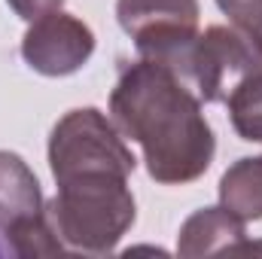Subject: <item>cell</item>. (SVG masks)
<instances>
[{
	"label": "cell",
	"instance_id": "8",
	"mask_svg": "<svg viewBox=\"0 0 262 259\" xmlns=\"http://www.w3.org/2000/svg\"><path fill=\"white\" fill-rule=\"evenodd\" d=\"M244 220L229 213L223 204L220 207H201L195 210L177 235V253L186 259L210 256V253H238L241 244L247 241Z\"/></svg>",
	"mask_w": 262,
	"mask_h": 259
},
{
	"label": "cell",
	"instance_id": "2",
	"mask_svg": "<svg viewBox=\"0 0 262 259\" xmlns=\"http://www.w3.org/2000/svg\"><path fill=\"white\" fill-rule=\"evenodd\" d=\"M46 217L64 247L110 253L134 226L137 207L128 177L89 174L58 183V195L46 204Z\"/></svg>",
	"mask_w": 262,
	"mask_h": 259
},
{
	"label": "cell",
	"instance_id": "4",
	"mask_svg": "<svg viewBox=\"0 0 262 259\" xmlns=\"http://www.w3.org/2000/svg\"><path fill=\"white\" fill-rule=\"evenodd\" d=\"M134 156L125 146L119 128L95 107H79L64 113L49 137V168L55 183L89 174L131 177Z\"/></svg>",
	"mask_w": 262,
	"mask_h": 259
},
{
	"label": "cell",
	"instance_id": "6",
	"mask_svg": "<svg viewBox=\"0 0 262 259\" xmlns=\"http://www.w3.org/2000/svg\"><path fill=\"white\" fill-rule=\"evenodd\" d=\"M198 0H116V18L140 52L180 73L198 37Z\"/></svg>",
	"mask_w": 262,
	"mask_h": 259
},
{
	"label": "cell",
	"instance_id": "3",
	"mask_svg": "<svg viewBox=\"0 0 262 259\" xmlns=\"http://www.w3.org/2000/svg\"><path fill=\"white\" fill-rule=\"evenodd\" d=\"M262 73V37L238 25H210L198 31L180 67V79L201 98V104H226L247 79Z\"/></svg>",
	"mask_w": 262,
	"mask_h": 259
},
{
	"label": "cell",
	"instance_id": "12",
	"mask_svg": "<svg viewBox=\"0 0 262 259\" xmlns=\"http://www.w3.org/2000/svg\"><path fill=\"white\" fill-rule=\"evenodd\" d=\"M6 3L12 6V12H15L18 18L34 21V18H40V15H49V12L61 9L64 0H6Z\"/></svg>",
	"mask_w": 262,
	"mask_h": 259
},
{
	"label": "cell",
	"instance_id": "9",
	"mask_svg": "<svg viewBox=\"0 0 262 259\" xmlns=\"http://www.w3.org/2000/svg\"><path fill=\"white\" fill-rule=\"evenodd\" d=\"M220 204L244 223L262 220V156L238 159L223 174Z\"/></svg>",
	"mask_w": 262,
	"mask_h": 259
},
{
	"label": "cell",
	"instance_id": "14",
	"mask_svg": "<svg viewBox=\"0 0 262 259\" xmlns=\"http://www.w3.org/2000/svg\"><path fill=\"white\" fill-rule=\"evenodd\" d=\"M259 37H262V31H259Z\"/></svg>",
	"mask_w": 262,
	"mask_h": 259
},
{
	"label": "cell",
	"instance_id": "10",
	"mask_svg": "<svg viewBox=\"0 0 262 259\" xmlns=\"http://www.w3.org/2000/svg\"><path fill=\"white\" fill-rule=\"evenodd\" d=\"M229 119L235 131L250 140V143H262V73L247 79L229 101Z\"/></svg>",
	"mask_w": 262,
	"mask_h": 259
},
{
	"label": "cell",
	"instance_id": "13",
	"mask_svg": "<svg viewBox=\"0 0 262 259\" xmlns=\"http://www.w3.org/2000/svg\"><path fill=\"white\" fill-rule=\"evenodd\" d=\"M0 253H3V244H0Z\"/></svg>",
	"mask_w": 262,
	"mask_h": 259
},
{
	"label": "cell",
	"instance_id": "1",
	"mask_svg": "<svg viewBox=\"0 0 262 259\" xmlns=\"http://www.w3.org/2000/svg\"><path fill=\"white\" fill-rule=\"evenodd\" d=\"M116 128L143 149L146 171L156 183L183 186L198 180L216 153L201 98L168 67L134 61L119 70L110 95Z\"/></svg>",
	"mask_w": 262,
	"mask_h": 259
},
{
	"label": "cell",
	"instance_id": "5",
	"mask_svg": "<svg viewBox=\"0 0 262 259\" xmlns=\"http://www.w3.org/2000/svg\"><path fill=\"white\" fill-rule=\"evenodd\" d=\"M0 238L12 256H49L64 250L46 217L37 174L9 149H0Z\"/></svg>",
	"mask_w": 262,
	"mask_h": 259
},
{
	"label": "cell",
	"instance_id": "7",
	"mask_svg": "<svg viewBox=\"0 0 262 259\" xmlns=\"http://www.w3.org/2000/svg\"><path fill=\"white\" fill-rule=\"evenodd\" d=\"M92 52H95L92 28L61 9L34 18L21 40L25 64L43 76H70L89 64Z\"/></svg>",
	"mask_w": 262,
	"mask_h": 259
},
{
	"label": "cell",
	"instance_id": "11",
	"mask_svg": "<svg viewBox=\"0 0 262 259\" xmlns=\"http://www.w3.org/2000/svg\"><path fill=\"white\" fill-rule=\"evenodd\" d=\"M216 6L232 18V25L256 34L262 31V0H216Z\"/></svg>",
	"mask_w": 262,
	"mask_h": 259
}]
</instances>
